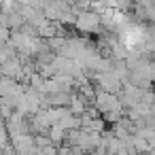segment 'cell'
Listing matches in <instances>:
<instances>
[{
	"label": "cell",
	"instance_id": "2",
	"mask_svg": "<svg viewBox=\"0 0 155 155\" xmlns=\"http://www.w3.org/2000/svg\"><path fill=\"white\" fill-rule=\"evenodd\" d=\"M94 108L100 113V117H102V115H108V113H121V115H123V108H121L117 96L104 94V91H100V89H96V96H94ZM123 117H125V115H123Z\"/></svg>",
	"mask_w": 155,
	"mask_h": 155
},
{
	"label": "cell",
	"instance_id": "3",
	"mask_svg": "<svg viewBox=\"0 0 155 155\" xmlns=\"http://www.w3.org/2000/svg\"><path fill=\"white\" fill-rule=\"evenodd\" d=\"M26 91V83L0 77V98H19Z\"/></svg>",
	"mask_w": 155,
	"mask_h": 155
},
{
	"label": "cell",
	"instance_id": "1",
	"mask_svg": "<svg viewBox=\"0 0 155 155\" xmlns=\"http://www.w3.org/2000/svg\"><path fill=\"white\" fill-rule=\"evenodd\" d=\"M74 28L81 34H100V30H102L100 15L94 11H81L74 19Z\"/></svg>",
	"mask_w": 155,
	"mask_h": 155
}]
</instances>
